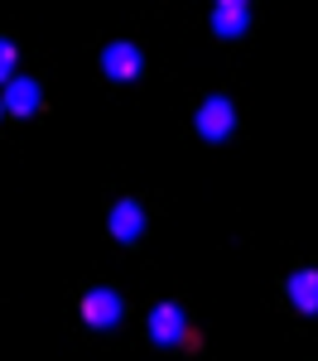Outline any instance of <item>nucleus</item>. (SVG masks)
<instances>
[{"label": "nucleus", "mask_w": 318, "mask_h": 361, "mask_svg": "<svg viewBox=\"0 0 318 361\" xmlns=\"http://www.w3.org/2000/svg\"><path fill=\"white\" fill-rule=\"evenodd\" d=\"M5 116H20V121H29V116L44 111V87H39V78H25V73H15L10 82H5Z\"/></svg>", "instance_id": "423d86ee"}, {"label": "nucleus", "mask_w": 318, "mask_h": 361, "mask_svg": "<svg viewBox=\"0 0 318 361\" xmlns=\"http://www.w3.org/2000/svg\"><path fill=\"white\" fill-rule=\"evenodd\" d=\"M0 121H5V97H0Z\"/></svg>", "instance_id": "9b49d317"}, {"label": "nucleus", "mask_w": 318, "mask_h": 361, "mask_svg": "<svg viewBox=\"0 0 318 361\" xmlns=\"http://www.w3.org/2000/svg\"><path fill=\"white\" fill-rule=\"evenodd\" d=\"M145 226H149V217H145V207L135 202V197H116L111 212H106V231H111V241H121V246H135L145 236Z\"/></svg>", "instance_id": "39448f33"}, {"label": "nucleus", "mask_w": 318, "mask_h": 361, "mask_svg": "<svg viewBox=\"0 0 318 361\" xmlns=\"http://www.w3.org/2000/svg\"><path fill=\"white\" fill-rule=\"evenodd\" d=\"M193 130H198L207 145H217V140H227L236 130V102L222 97V92H212V97H202L198 111H193Z\"/></svg>", "instance_id": "f257e3e1"}, {"label": "nucleus", "mask_w": 318, "mask_h": 361, "mask_svg": "<svg viewBox=\"0 0 318 361\" xmlns=\"http://www.w3.org/2000/svg\"><path fill=\"white\" fill-rule=\"evenodd\" d=\"M251 25V5H212V34L217 39H241Z\"/></svg>", "instance_id": "6e6552de"}, {"label": "nucleus", "mask_w": 318, "mask_h": 361, "mask_svg": "<svg viewBox=\"0 0 318 361\" xmlns=\"http://www.w3.org/2000/svg\"><path fill=\"white\" fill-rule=\"evenodd\" d=\"M285 294H289V304L299 308L304 318H314V313H318V270H314V265L294 270V275L285 279Z\"/></svg>", "instance_id": "0eeeda50"}, {"label": "nucleus", "mask_w": 318, "mask_h": 361, "mask_svg": "<svg viewBox=\"0 0 318 361\" xmlns=\"http://www.w3.org/2000/svg\"><path fill=\"white\" fill-rule=\"evenodd\" d=\"M78 308H82V323H87V328H97V333H106V328H116V323L126 318V299H121L116 289H106V284L87 289Z\"/></svg>", "instance_id": "7ed1b4c3"}, {"label": "nucleus", "mask_w": 318, "mask_h": 361, "mask_svg": "<svg viewBox=\"0 0 318 361\" xmlns=\"http://www.w3.org/2000/svg\"><path fill=\"white\" fill-rule=\"evenodd\" d=\"M15 63H20L15 44H10V39H0V82H10V78H15Z\"/></svg>", "instance_id": "1a4fd4ad"}, {"label": "nucleus", "mask_w": 318, "mask_h": 361, "mask_svg": "<svg viewBox=\"0 0 318 361\" xmlns=\"http://www.w3.org/2000/svg\"><path fill=\"white\" fill-rule=\"evenodd\" d=\"M145 328H149V342H154V347H183V342H193L188 318H183V308H178V304H154Z\"/></svg>", "instance_id": "20e7f679"}, {"label": "nucleus", "mask_w": 318, "mask_h": 361, "mask_svg": "<svg viewBox=\"0 0 318 361\" xmlns=\"http://www.w3.org/2000/svg\"><path fill=\"white\" fill-rule=\"evenodd\" d=\"M217 5H246V0H217Z\"/></svg>", "instance_id": "9d476101"}, {"label": "nucleus", "mask_w": 318, "mask_h": 361, "mask_svg": "<svg viewBox=\"0 0 318 361\" xmlns=\"http://www.w3.org/2000/svg\"><path fill=\"white\" fill-rule=\"evenodd\" d=\"M102 78H111V82H140V78H145L140 44H130V39H111V44L102 49Z\"/></svg>", "instance_id": "f03ea898"}]
</instances>
